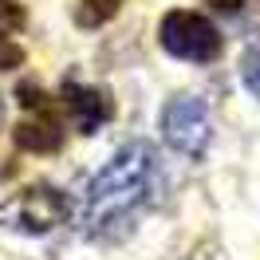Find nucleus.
<instances>
[{"label": "nucleus", "instance_id": "1", "mask_svg": "<svg viewBox=\"0 0 260 260\" xmlns=\"http://www.w3.org/2000/svg\"><path fill=\"white\" fill-rule=\"evenodd\" d=\"M158 174V154L150 142H126L103 166L87 189V209H83V229L95 241H111L130 225L138 205L150 197Z\"/></svg>", "mask_w": 260, "mask_h": 260}, {"label": "nucleus", "instance_id": "2", "mask_svg": "<svg viewBox=\"0 0 260 260\" xmlns=\"http://www.w3.org/2000/svg\"><path fill=\"white\" fill-rule=\"evenodd\" d=\"M67 217H71L67 193L48 185V181L28 185V189L12 193L8 201H0V225L12 229V233H24V237H44L55 225H63Z\"/></svg>", "mask_w": 260, "mask_h": 260}, {"label": "nucleus", "instance_id": "3", "mask_svg": "<svg viewBox=\"0 0 260 260\" xmlns=\"http://www.w3.org/2000/svg\"><path fill=\"white\" fill-rule=\"evenodd\" d=\"M158 44H162V51H170L174 59H185V63H213L225 48L217 24L205 20L201 12H185V8H174L162 16Z\"/></svg>", "mask_w": 260, "mask_h": 260}, {"label": "nucleus", "instance_id": "4", "mask_svg": "<svg viewBox=\"0 0 260 260\" xmlns=\"http://www.w3.org/2000/svg\"><path fill=\"white\" fill-rule=\"evenodd\" d=\"M16 99H20V107H24V118L12 130L16 146L28 150V154H55V150L63 146V118L55 114L51 99L28 79L16 87Z\"/></svg>", "mask_w": 260, "mask_h": 260}, {"label": "nucleus", "instance_id": "5", "mask_svg": "<svg viewBox=\"0 0 260 260\" xmlns=\"http://www.w3.org/2000/svg\"><path fill=\"white\" fill-rule=\"evenodd\" d=\"M162 134L166 142L185 154V158H197V154H205L213 138V122H209V107L193 95H178L170 99L162 107Z\"/></svg>", "mask_w": 260, "mask_h": 260}, {"label": "nucleus", "instance_id": "6", "mask_svg": "<svg viewBox=\"0 0 260 260\" xmlns=\"http://www.w3.org/2000/svg\"><path fill=\"white\" fill-rule=\"evenodd\" d=\"M59 99H63V111L71 114V126L79 130V134H95L114 114V99H111L107 87H87V83L67 79Z\"/></svg>", "mask_w": 260, "mask_h": 260}, {"label": "nucleus", "instance_id": "7", "mask_svg": "<svg viewBox=\"0 0 260 260\" xmlns=\"http://www.w3.org/2000/svg\"><path fill=\"white\" fill-rule=\"evenodd\" d=\"M118 8H122V0H79L75 4V24L79 28H99V24L118 16Z\"/></svg>", "mask_w": 260, "mask_h": 260}, {"label": "nucleus", "instance_id": "8", "mask_svg": "<svg viewBox=\"0 0 260 260\" xmlns=\"http://www.w3.org/2000/svg\"><path fill=\"white\" fill-rule=\"evenodd\" d=\"M28 24V12L20 0H0V36H16Z\"/></svg>", "mask_w": 260, "mask_h": 260}, {"label": "nucleus", "instance_id": "9", "mask_svg": "<svg viewBox=\"0 0 260 260\" xmlns=\"http://www.w3.org/2000/svg\"><path fill=\"white\" fill-rule=\"evenodd\" d=\"M241 79H244V87L260 99V48H248L241 55Z\"/></svg>", "mask_w": 260, "mask_h": 260}, {"label": "nucleus", "instance_id": "10", "mask_svg": "<svg viewBox=\"0 0 260 260\" xmlns=\"http://www.w3.org/2000/svg\"><path fill=\"white\" fill-rule=\"evenodd\" d=\"M24 63V48H20L12 36H0V71H12Z\"/></svg>", "mask_w": 260, "mask_h": 260}, {"label": "nucleus", "instance_id": "11", "mask_svg": "<svg viewBox=\"0 0 260 260\" xmlns=\"http://www.w3.org/2000/svg\"><path fill=\"white\" fill-rule=\"evenodd\" d=\"M209 4L217 8V12H229V16H237V12L244 8V0H209Z\"/></svg>", "mask_w": 260, "mask_h": 260}]
</instances>
